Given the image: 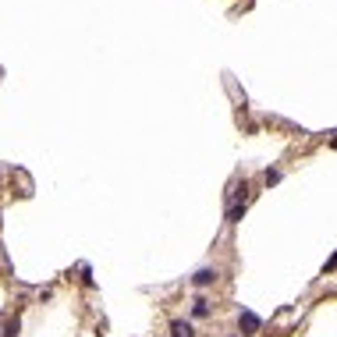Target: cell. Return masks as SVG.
<instances>
[{"mask_svg":"<svg viewBox=\"0 0 337 337\" xmlns=\"http://www.w3.org/2000/svg\"><path fill=\"white\" fill-rule=\"evenodd\" d=\"M242 216H245V202H242V206H231V210H228V220H242Z\"/></svg>","mask_w":337,"mask_h":337,"instance_id":"cell-5","label":"cell"},{"mask_svg":"<svg viewBox=\"0 0 337 337\" xmlns=\"http://www.w3.org/2000/svg\"><path fill=\"white\" fill-rule=\"evenodd\" d=\"M280 181V170H266V184H277Z\"/></svg>","mask_w":337,"mask_h":337,"instance_id":"cell-7","label":"cell"},{"mask_svg":"<svg viewBox=\"0 0 337 337\" xmlns=\"http://www.w3.org/2000/svg\"><path fill=\"white\" fill-rule=\"evenodd\" d=\"M170 337H196V326L184 323V320H174L170 323Z\"/></svg>","mask_w":337,"mask_h":337,"instance_id":"cell-1","label":"cell"},{"mask_svg":"<svg viewBox=\"0 0 337 337\" xmlns=\"http://www.w3.org/2000/svg\"><path fill=\"white\" fill-rule=\"evenodd\" d=\"M14 334H18V320H11V323L4 326V334H0V337H14Z\"/></svg>","mask_w":337,"mask_h":337,"instance_id":"cell-6","label":"cell"},{"mask_svg":"<svg viewBox=\"0 0 337 337\" xmlns=\"http://www.w3.org/2000/svg\"><path fill=\"white\" fill-rule=\"evenodd\" d=\"M192 312H196V316H206V312H210V302H206V298H196V302H192Z\"/></svg>","mask_w":337,"mask_h":337,"instance_id":"cell-4","label":"cell"},{"mask_svg":"<svg viewBox=\"0 0 337 337\" xmlns=\"http://www.w3.org/2000/svg\"><path fill=\"white\" fill-rule=\"evenodd\" d=\"M238 323L245 326V334H256L259 326H263V323H259V316H256V312H238Z\"/></svg>","mask_w":337,"mask_h":337,"instance_id":"cell-2","label":"cell"},{"mask_svg":"<svg viewBox=\"0 0 337 337\" xmlns=\"http://www.w3.org/2000/svg\"><path fill=\"white\" fill-rule=\"evenodd\" d=\"M213 280H216V270H199L196 274V288H210Z\"/></svg>","mask_w":337,"mask_h":337,"instance_id":"cell-3","label":"cell"}]
</instances>
